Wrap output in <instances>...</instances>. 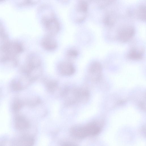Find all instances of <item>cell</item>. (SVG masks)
<instances>
[{"label": "cell", "mask_w": 146, "mask_h": 146, "mask_svg": "<svg viewBox=\"0 0 146 146\" xmlns=\"http://www.w3.org/2000/svg\"><path fill=\"white\" fill-rule=\"evenodd\" d=\"M41 61L37 55L31 54L27 58L26 63L22 67L21 72L24 75L31 76L41 69Z\"/></svg>", "instance_id": "obj_3"}, {"label": "cell", "mask_w": 146, "mask_h": 146, "mask_svg": "<svg viewBox=\"0 0 146 146\" xmlns=\"http://www.w3.org/2000/svg\"><path fill=\"white\" fill-rule=\"evenodd\" d=\"M143 51L135 48L131 50L127 55L128 58L133 60H141L143 58Z\"/></svg>", "instance_id": "obj_10"}, {"label": "cell", "mask_w": 146, "mask_h": 146, "mask_svg": "<svg viewBox=\"0 0 146 146\" xmlns=\"http://www.w3.org/2000/svg\"><path fill=\"white\" fill-rule=\"evenodd\" d=\"M60 2L63 3L68 2L70 0H58Z\"/></svg>", "instance_id": "obj_17"}, {"label": "cell", "mask_w": 146, "mask_h": 146, "mask_svg": "<svg viewBox=\"0 0 146 146\" xmlns=\"http://www.w3.org/2000/svg\"><path fill=\"white\" fill-rule=\"evenodd\" d=\"M2 0H0V1H2Z\"/></svg>", "instance_id": "obj_18"}, {"label": "cell", "mask_w": 146, "mask_h": 146, "mask_svg": "<svg viewBox=\"0 0 146 146\" xmlns=\"http://www.w3.org/2000/svg\"><path fill=\"white\" fill-rule=\"evenodd\" d=\"M53 36L47 34L42 38L41 44L44 49L48 51H51L56 48L58 46L57 43Z\"/></svg>", "instance_id": "obj_9"}, {"label": "cell", "mask_w": 146, "mask_h": 146, "mask_svg": "<svg viewBox=\"0 0 146 146\" xmlns=\"http://www.w3.org/2000/svg\"><path fill=\"white\" fill-rule=\"evenodd\" d=\"M137 18L139 20L145 21L146 20V7L145 5H142L139 6L136 11Z\"/></svg>", "instance_id": "obj_13"}, {"label": "cell", "mask_w": 146, "mask_h": 146, "mask_svg": "<svg viewBox=\"0 0 146 146\" xmlns=\"http://www.w3.org/2000/svg\"><path fill=\"white\" fill-rule=\"evenodd\" d=\"M78 55V51L74 49H71L68 50L66 53V56L69 59H74Z\"/></svg>", "instance_id": "obj_15"}, {"label": "cell", "mask_w": 146, "mask_h": 146, "mask_svg": "<svg viewBox=\"0 0 146 146\" xmlns=\"http://www.w3.org/2000/svg\"><path fill=\"white\" fill-rule=\"evenodd\" d=\"M23 50V47L20 43L6 40L0 46V62H14L16 64L17 56Z\"/></svg>", "instance_id": "obj_1"}, {"label": "cell", "mask_w": 146, "mask_h": 146, "mask_svg": "<svg viewBox=\"0 0 146 146\" xmlns=\"http://www.w3.org/2000/svg\"><path fill=\"white\" fill-rule=\"evenodd\" d=\"M102 72V65L98 62H93L89 66L88 74L91 79L94 81H98L101 79Z\"/></svg>", "instance_id": "obj_6"}, {"label": "cell", "mask_w": 146, "mask_h": 146, "mask_svg": "<svg viewBox=\"0 0 146 146\" xmlns=\"http://www.w3.org/2000/svg\"><path fill=\"white\" fill-rule=\"evenodd\" d=\"M116 21L115 14L113 12H110L108 13L105 16L103 19V22L106 25L111 27L113 25Z\"/></svg>", "instance_id": "obj_12"}, {"label": "cell", "mask_w": 146, "mask_h": 146, "mask_svg": "<svg viewBox=\"0 0 146 146\" xmlns=\"http://www.w3.org/2000/svg\"><path fill=\"white\" fill-rule=\"evenodd\" d=\"M88 3L84 0H78L74 17V20L76 23H81L86 18L88 9Z\"/></svg>", "instance_id": "obj_4"}, {"label": "cell", "mask_w": 146, "mask_h": 146, "mask_svg": "<svg viewBox=\"0 0 146 146\" xmlns=\"http://www.w3.org/2000/svg\"><path fill=\"white\" fill-rule=\"evenodd\" d=\"M22 106V104L19 100H16L13 103V108L15 111L19 110Z\"/></svg>", "instance_id": "obj_16"}, {"label": "cell", "mask_w": 146, "mask_h": 146, "mask_svg": "<svg viewBox=\"0 0 146 146\" xmlns=\"http://www.w3.org/2000/svg\"><path fill=\"white\" fill-rule=\"evenodd\" d=\"M135 30L132 26H127L123 27L119 31L117 34L118 39L121 42H128L133 36Z\"/></svg>", "instance_id": "obj_7"}, {"label": "cell", "mask_w": 146, "mask_h": 146, "mask_svg": "<svg viewBox=\"0 0 146 146\" xmlns=\"http://www.w3.org/2000/svg\"><path fill=\"white\" fill-rule=\"evenodd\" d=\"M58 69L61 75L66 76L72 75L74 73L75 70L72 63L67 61L60 63L58 65Z\"/></svg>", "instance_id": "obj_8"}, {"label": "cell", "mask_w": 146, "mask_h": 146, "mask_svg": "<svg viewBox=\"0 0 146 146\" xmlns=\"http://www.w3.org/2000/svg\"><path fill=\"white\" fill-rule=\"evenodd\" d=\"M116 0H97L98 6L101 8H104L113 3Z\"/></svg>", "instance_id": "obj_14"}, {"label": "cell", "mask_w": 146, "mask_h": 146, "mask_svg": "<svg viewBox=\"0 0 146 146\" xmlns=\"http://www.w3.org/2000/svg\"><path fill=\"white\" fill-rule=\"evenodd\" d=\"M101 128L97 123L93 122L81 127L78 133L80 136L84 137L88 135H95L99 133Z\"/></svg>", "instance_id": "obj_5"}, {"label": "cell", "mask_w": 146, "mask_h": 146, "mask_svg": "<svg viewBox=\"0 0 146 146\" xmlns=\"http://www.w3.org/2000/svg\"><path fill=\"white\" fill-rule=\"evenodd\" d=\"M15 123L16 128L19 130L23 129L28 126V123L25 118L19 115L15 117Z\"/></svg>", "instance_id": "obj_11"}, {"label": "cell", "mask_w": 146, "mask_h": 146, "mask_svg": "<svg viewBox=\"0 0 146 146\" xmlns=\"http://www.w3.org/2000/svg\"><path fill=\"white\" fill-rule=\"evenodd\" d=\"M41 21L47 34L54 36L60 29L59 23L53 12L46 13L41 15Z\"/></svg>", "instance_id": "obj_2"}]
</instances>
